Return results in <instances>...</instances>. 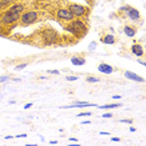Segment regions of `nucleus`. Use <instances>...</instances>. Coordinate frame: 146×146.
<instances>
[{"label": "nucleus", "mask_w": 146, "mask_h": 146, "mask_svg": "<svg viewBox=\"0 0 146 146\" xmlns=\"http://www.w3.org/2000/svg\"><path fill=\"white\" fill-rule=\"evenodd\" d=\"M42 39H44L45 44L51 45L58 40V33H56L54 29H45V30L42 31Z\"/></svg>", "instance_id": "nucleus-5"}, {"label": "nucleus", "mask_w": 146, "mask_h": 146, "mask_svg": "<svg viewBox=\"0 0 146 146\" xmlns=\"http://www.w3.org/2000/svg\"><path fill=\"white\" fill-rule=\"evenodd\" d=\"M131 52L134 54L135 56H137V58H140V56L144 55V49H142V46L140 44H134L131 46Z\"/></svg>", "instance_id": "nucleus-11"}, {"label": "nucleus", "mask_w": 146, "mask_h": 146, "mask_svg": "<svg viewBox=\"0 0 146 146\" xmlns=\"http://www.w3.org/2000/svg\"><path fill=\"white\" fill-rule=\"evenodd\" d=\"M130 131H131V132H135L136 129H135V127H130Z\"/></svg>", "instance_id": "nucleus-37"}, {"label": "nucleus", "mask_w": 146, "mask_h": 146, "mask_svg": "<svg viewBox=\"0 0 146 146\" xmlns=\"http://www.w3.org/2000/svg\"><path fill=\"white\" fill-rule=\"evenodd\" d=\"M85 62H86V60L84 58H80V56H74V58H71V64L75 66L85 65Z\"/></svg>", "instance_id": "nucleus-14"}, {"label": "nucleus", "mask_w": 146, "mask_h": 146, "mask_svg": "<svg viewBox=\"0 0 146 146\" xmlns=\"http://www.w3.org/2000/svg\"><path fill=\"white\" fill-rule=\"evenodd\" d=\"M124 33L129 36V38H134V36L136 35V29L134 28V26L125 25V26H124Z\"/></svg>", "instance_id": "nucleus-13"}, {"label": "nucleus", "mask_w": 146, "mask_h": 146, "mask_svg": "<svg viewBox=\"0 0 146 146\" xmlns=\"http://www.w3.org/2000/svg\"><path fill=\"white\" fill-rule=\"evenodd\" d=\"M14 0H0V10H3L4 8H8L13 4Z\"/></svg>", "instance_id": "nucleus-16"}, {"label": "nucleus", "mask_w": 146, "mask_h": 146, "mask_svg": "<svg viewBox=\"0 0 146 146\" xmlns=\"http://www.w3.org/2000/svg\"><path fill=\"white\" fill-rule=\"evenodd\" d=\"M9 80V76H0V82H5Z\"/></svg>", "instance_id": "nucleus-24"}, {"label": "nucleus", "mask_w": 146, "mask_h": 146, "mask_svg": "<svg viewBox=\"0 0 146 146\" xmlns=\"http://www.w3.org/2000/svg\"><path fill=\"white\" fill-rule=\"evenodd\" d=\"M120 122H122V124H132V120L131 119H125V120H120Z\"/></svg>", "instance_id": "nucleus-23"}, {"label": "nucleus", "mask_w": 146, "mask_h": 146, "mask_svg": "<svg viewBox=\"0 0 146 146\" xmlns=\"http://www.w3.org/2000/svg\"><path fill=\"white\" fill-rule=\"evenodd\" d=\"M100 135H109V132H106V131H101V132H100Z\"/></svg>", "instance_id": "nucleus-36"}, {"label": "nucleus", "mask_w": 146, "mask_h": 146, "mask_svg": "<svg viewBox=\"0 0 146 146\" xmlns=\"http://www.w3.org/2000/svg\"><path fill=\"white\" fill-rule=\"evenodd\" d=\"M102 117H105V119H110V117H112V114H104V115H102Z\"/></svg>", "instance_id": "nucleus-26"}, {"label": "nucleus", "mask_w": 146, "mask_h": 146, "mask_svg": "<svg viewBox=\"0 0 146 146\" xmlns=\"http://www.w3.org/2000/svg\"><path fill=\"white\" fill-rule=\"evenodd\" d=\"M81 124H82V125H90V121H89V120H85V121H82Z\"/></svg>", "instance_id": "nucleus-28"}, {"label": "nucleus", "mask_w": 146, "mask_h": 146, "mask_svg": "<svg viewBox=\"0 0 146 146\" xmlns=\"http://www.w3.org/2000/svg\"><path fill=\"white\" fill-rule=\"evenodd\" d=\"M101 40H102V42H104V44H108V45L115 44V38H114V35H110V34L105 35L104 38L101 39Z\"/></svg>", "instance_id": "nucleus-15"}, {"label": "nucleus", "mask_w": 146, "mask_h": 146, "mask_svg": "<svg viewBox=\"0 0 146 146\" xmlns=\"http://www.w3.org/2000/svg\"><path fill=\"white\" fill-rule=\"evenodd\" d=\"M56 16H58V19H60V20L68 21V23L75 19V16L71 14L69 9H59V10L56 11Z\"/></svg>", "instance_id": "nucleus-6"}, {"label": "nucleus", "mask_w": 146, "mask_h": 146, "mask_svg": "<svg viewBox=\"0 0 146 146\" xmlns=\"http://www.w3.org/2000/svg\"><path fill=\"white\" fill-rule=\"evenodd\" d=\"M125 78H127L129 80H132V81H137V82H144L145 79L141 78L140 75L135 74L132 71H125Z\"/></svg>", "instance_id": "nucleus-10"}, {"label": "nucleus", "mask_w": 146, "mask_h": 146, "mask_svg": "<svg viewBox=\"0 0 146 146\" xmlns=\"http://www.w3.org/2000/svg\"><path fill=\"white\" fill-rule=\"evenodd\" d=\"M70 141H72V142H78V139H75V137H70L69 139Z\"/></svg>", "instance_id": "nucleus-33"}, {"label": "nucleus", "mask_w": 146, "mask_h": 146, "mask_svg": "<svg viewBox=\"0 0 146 146\" xmlns=\"http://www.w3.org/2000/svg\"><path fill=\"white\" fill-rule=\"evenodd\" d=\"M86 81L91 82V84H94V82H99V78H95V76H88V78H86Z\"/></svg>", "instance_id": "nucleus-18"}, {"label": "nucleus", "mask_w": 146, "mask_h": 146, "mask_svg": "<svg viewBox=\"0 0 146 146\" xmlns=\"http://www.w3.org/2000/svg\"><path fill=\"white\" fill-rule=\"evenodd\" d=\"M65 30L71 33V34H74L75 36H84L86 33H88L89 28L84 21L78 18L76 20L74 19V20L69 21V24L65 26Z\"/></svg>", "instance_id": "nucleus-1"}, {"label": "nucleus", "mask_w": 146, "mask_h": 146, "mask_svg": "<svg viewBox=\"0 0 146 146\" xmlns=\"http://www.w3.org/2000/svg\"><path fill=\"white\" fill-rule=\"evenodd\" d=\"M78 76H75V75H72V76H66V80L68 81H76L78 80Z\"/></svg>", "instance_id": "nucleus-20"}, {"label": "nucleus", "mask_w": 146, "mask_h": 146, "mask_svg": "<svg viewBox=\"0 0 146 146\" xmlns=\"http://www.w3.org/2000/svg\"><path fill=\"white\" fill-rule=\"evenodd\" d=\"M111 141H120V137H111Z\"/></svg>", "instance_id": "nucleus-32"}, {"label": "nucleus", "mask_w": 146, "mask_h": 146, "mask_svg": "<svg viewBox=\"0 0 146 146\" xmlns=\"http://www.w3.org/2000/svg\"><path fill=\"white\" fill-rule=\"evenodd\" d=\"M126 16H127L130 20L137 21L139 19H140V13L137 11V9H135V8H132V6H131V8L126 11Z\"/></svg>", "instance_id": "nucleus-7"}, {"label": "nucleus", "mask_w": 146, "mask_h": 146, "mask_svg": "<svg viewBox=\"0 0 146 146\" xmlns=\"http://www.w3.org/2000/svg\"><path fill=\"white\" fill-rule=\"evenodd\" d=\"M31 106H33V104H31V102H29V104H26L24 108H25V109H29V108H31Z\"/></svg>", "instance_id": "nucleus-30"}, {"label": "nucleus", "mask_w": 146, "mask_h": 146, "mask_svg": "<svg viewBox=\"0 0 146 146\" xmlns=\"http://www.w3.org/2000/svg\"><path fill=\"white\" fill-rule=\"evenodd\" d=\"M121 104H106L102 106H99V109H104V110H108V109H115V108H120Z\"/></svg>", "instance_id": "nucleus-17"}, {"label": "nucleus", "mask_w": 146, "mask_h": 146, "mask_svg": "<svg viewBox=\"0 0 146 146\" xmlns=\"http://www.w3.org/2000/svg\"><path fill=\"white\" fill-rule=\"evenodd\" d=\"M69 10L75 18H82V16H86L89 14V8L88 6H84V5H80V4H70L69 6Z\"/></svg>", "instance_id": "nucleus-4"}, {"label": "nucleus", "mask_w": 146, "mask_h": 146, "mask_svg": "<svg viewBox=\"0 0 146 146\" xmlns=\"http://www.w3.org/2000/svg\"><path fill=\"white\" fill-rule=\"evenodd\" d=\"M50 144H51V145H56V144H58V141H56V140H52V141H50Z\"/></svg>", "instance_id": "nucleus-35"}, {"label": "nucleus", "mask_w": 146, "mask_h": 146, "mask_svg": "<svg viewBox=\"0 0 146 146\" xmlns=\"http://www.w3.org/2000/svg\"><path fill=\"white\" fill-rule=\"evenodd\" d=\"M130 8H131V5H124V6H121L120 8V11H125L126 13Z\"/></svg>", "instance_id": "nucleus-22"}, {"label": "nucleus", "mask_w": 146, "mask_h": 146, "mask_svg": "<svg viewBox=\"0 0 146 146\" xmlns=\"http://www.w3.org/2000/svg\"><path fill=\"white\" fill-rule=\"evenodd\" d=\"M8 10L11 13H19V14H21V13H24V10H25V6L23 4H11Z\"/></svg>", "instance_id": "nucleus-12"}, {"label": "nucleus", "mask_w": 146, "mask_h": 146, "mask_svg": "<svg viewBox=\"0 0 146 146\" xmlns=\"http://www.w3.org/2000/svg\"><path fill=\"white\" fill-rule=\"evenodd\" d=\"M15 137H26V134H20V135H16Z\"/></svg>", "instance_id": "nucleus-31"}, {"label": "nucleus", "mask_w": 146, "mask_h": 146, "mask_svg": "<svg viewBox=\"0 0 146 146\" xmlns=\"http://www.w3.org/2000/svg\"><path fill=\"white\" fill-rule=\"evenodd\" d=\"M20 15L19 13H11L9 10H6L4 14L0 16V21H1L3 25H11V24H15L16 21H19L20 19Z\"/></svg>", "instance_id": "nucleus-3"}, {"label": "nucleus", "mask_w": 146, "mask_h": 146, "mask_svg": "<svg viewBox=\"0 0 146 146\" xmlns=\"http://www.w3.org/2000/svg\"><path fill=\"white\" fill-rule=\"evenodd\" d=\"M48 74H52V75H59L60 72H59V70H49Z\"/></svg>", "instance_id": "nucleus-25"}, {"label": "nucleus", "mask_w": 146, "mask_h": 146, "mask_svg": "<svg viewBox=\"0 0 146 146\" xmlns=\"http://www.w3.org/2000/svg\"><path fill=\"white\" fill-rule=\"evenodd\" d=\"M120 98H121L120 95H115V96H112V99H114V100H119Z\"/></svg>", "instance_id": "nucleus-29"}, {"label": "nucleus", "mask_w": 146, "mask_h": 146, "mask_svg": "<svg viewBox=\"0 0 146 146\" xmlns=\"http://www.w3.org/2000/svg\"><path fill=\"white\" fill-rule=\"evenodd\" d=\"M91 112L90 111H84V112H80V114L78 115V117H81V116H90Z\"/></svg>", "instance_id": "nucleus-21"}, {"label": "nucleus", "mask_w": 146, "mask_h": 146, "mask_svg": "<svg viewBox=\"0 0 146 146\" xmlns=\"http://www.w3.org/2000/svg\"><path fill=\"white\" fill-rule=\"evenodd\" d=\"M39 19V13L38 11H25V13H21L20 15V21L21 25H31Z\"/></svg>", "instance_id": "nucleus-2"}, {"label": "nucleus", "mask_w": 146, "mask_h": 146, "mask_svg": "<svg viewBox=\"0 0 146 146\" xmlns=\"http://www.w3.org/2000/svg\"><path fill=\"white\" fill-rule=\"evenodd\" d=\"M86 106H95V104H91V102H86V101H76L72 105L69 106H61L60 109H74V108H86Z\"/></svg>", "instance_id": "nucleus-8"}, {"label": "nucleus", "mask_w": 146, "mask_h": 146, "mask_svg": "<svg viewBox=\"0 0 146 146\" xmlns=\"http://www.w3.org/2000/svg\"><path fill=\"white\" fill-rule=\"evenodd\" d=\"M95 45H96V42L92 41L91 44H90V50H94V49H95Z\"/></svg>", "instance_id": "nucleus-27"}, {"label": "nucleus", "mask_w": 146, "mask_h": 146, "mask_svg": "<svg viewBox=\"0 0 146 146\" xmlns=\"http://www.w3.org/2000/svg\"><path fill=\"white\" fill-rule=\"evenodd\" d=\"M26 66H28V64H26V62H24V64H20V65H16V66H15V70H16V71H20V70H23L24 68H26Z\"/></svg>", "instance_id": "nucleus-19"}, {"label": "nucleus", "mask_w": 146, "mask_h": 146, "mask_svg": "<svg viewBox=\"0 0 146 146\" xmlns=\"http://www.w3.org/2000/svg\"><path fill=\"white\" fill-rule=\"evenodd\" d=\"M98 70L100 72H102V74H111V72L115 71V69L112 68L111 65L106 64V62H101V64L98 66Z\"/></svg>", "instance_id": "nucleus-9"}, {"label": "nucleus", "mask_w": 146, "mask_h": 146, "mask_svg": "<svg viewBox=\"0 0 146 146\" xmlns=\"http://www.w3.org/2000/svg\"><path fill=\"white\" fill-rule=\"evenodd\" d=\"M13 137H14V136H11V135H8V136H5V139H6V140H9V139H13Z\"/></svg>", "instance_id": "nucleus-34"}]
</instances>
